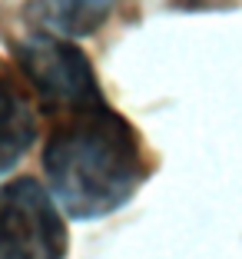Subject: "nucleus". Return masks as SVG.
<instances>
[{"mask_svg": "<svg viewBox=\"0 0 242 259\" xmlns=\"http://www.w3.org/2000/svg\"><path fill=\"white\" fill-rule=\"evenodd\" d=\"M43 173L53 199L73 220H100L136 196L150 176L136 126L110 103L57 116L43 146Z\"/></svg>", "mask_w": 242, "mask_h": 259, "instance_id": "1", "label": "nucleus"}, {"mask_svg": "<svg viewBox=\"0 0 242 259\" xmlns=\"http://www.w3.org/2000/svg\"><path fill=\"white\" fill-rule=\"evenodd\" d=\"M14 54L23 80L43 100V107L53 110L57 116L106 103V93L96 83L93 63L70 40L46 30H33L17 44Z\"/></svg>", "mask_w": 242, "mask_h": 259, "instance_id": "2", "label": "nucleus"}, {"mask_svg": "<svg viewBox=\"0 0 242 259\" xmlns=\"http://www.w3.org/2000/svg\"><path fill=\"white\" fill-rule=\"evenodd\" d=\"M67 226L37 180L0 186V259H63Z\"/></svg>", "mask_w": 242, "mask_h": 259, "instance_id": "3", "label": "nucleus"}, {"mask_svg": "<svg viewBox=\"0 0 242 259\" xmlns=\"http://www.w3.org/2000/svg\"><path fill=\"white\" fill-rule=\"evenodd\" d=\"M37 140V110L20 73L0 60V176L20 163Z\"/></svg>", "mask_w": 242, "mask_h": 259, "instance_id": "4", "label": "nucleus"}, {"mask_svg": "<svg viewBox=\"0 0 242 259\" xmlns=\"http://www.w3.org/2000/svg\"><path fill=\"white\" fill-rule=\"evenodd\" d=\"M46 20L67 37H90L103 27L120 0H40Z\"/></svg>", "mask_w": 242, "mask_h": 259, "instance_id": "5", "label": "nucleus"}]
</instances>
